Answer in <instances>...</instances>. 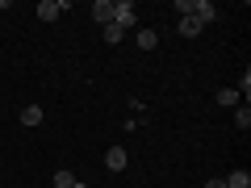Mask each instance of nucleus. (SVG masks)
Returning a JSON list of instances; mask_svg holds the SVG:
<instances>
[{
  "instance_id": "obj_1",
  "label": "nucleus",
  "mask_w": 251,
  "mask_h": 188,
  "mask_svg": "<svg viewBox=\"0 0 251 188\" xmlns=\"http://www.w3.org/2000/svg\"><path fill=\"white\" fill-rule=\"evenodd\" d=\"M113 21L122 29H130L134 25V4H130V0H113Z\"/></svg>"
},
{
  "instance_id": "obj_7",
  "label": "nucleus",
  "mask_w": 251,
  "mask_h": 188,
  "mask_svg": "<svg viewBox=\"0 0 251 188\" xmlns=\"http://www.w3.org/2000/svg\"><path fill=\"white\" fill-rule=\"evenodd\" d=\"M54 188H88V184H80L72 171H54Z\"/></svg>"
},
{
  "instance_id": "obj_14",
  "label": "nucleus",
  "mask_w": 251,
  "mask_h": 188,
  "mask_svg": "<svg viewBox=\"0 0 251 188\" xmlns=\"http://www.w3.org/2000/svg\"><path fill=\"white\" fill-rule=\"evenodd\" d=\"M234 92H243V96L251 92V71H243V80H239V88H234Z\"/></svg>"
},
{
  "instance_id": "obj_8",
  "label": "nucleus",
  "mask_w": 251,
  "mask_h": 188,
  "mask_svg": "<svg viewBox=\"0 0 251 188\" xmlns=\"http://www.w3.org/2000/svg\"><path fill=\"white\" fill-rule=\"evenodd\" d=\"M100 34H105V42L113 46V42H122V38H126V29L117 25V21H109V25H100Z\"/></svg>"
},
{
  "instance_id": "obj_13",
  "label": "nucleus",
  "mask_w": 251,
  "mask_h": 188,
  "mask_svg": "<svg viewBox=\"0 0 251 188\" xmlns=\"http://www.w3.org/2000/svg\"><path fill=\"white\" fill-rule=\"evenodd\" d=\"M218 105L234 109V105H239V92H234V88H222V92H218Z\"/></svg>"
},
{
  "instance_id": "obj_12",
  "label": "nucleus",
  "mask_w": 251,
  "mask_h": 188,
  "mask_svg": "<svg viewBox=\"0 0 251 188\" xmlns=\"http://www.w3.org/2000/svg\"><path fill=\"white\" fill-rule=\"evenodd\" d=\"M234 125L239 130H251V109L247 105H234Z\"/></svg>"
},
{
  "instance_id": "obj_3",
  "label": "nucleus",
  "mask_w": 251,
  "mask_h": 188,
  "mask_svg": "<svg viewBox=\"0 0 251 188\" xmlns=\"http://www.w3.org/2000/svg\"><path fill=\"white\" fill-rule=\"evenodd\" d=\"M188 17H197L201 25H205V21H214V17H218V9L209 4V0H193V13H188Z\"/></svg>"
},
{
  "instance_id": "obj_10",
  "label": "nucleus",
  "mask_w": 251,
  "mask_h": 188,
  "mask_svg": "<svg viewBox=\"0 0 251 188\" xmlns=\"http://www.w3.org/2000/svg\"><path fill=\"white\" fill-rule=\"evenodd\" d=\"M180 34H184V38H197L201 34V21L197 17H180Z\"/></svg>"
},
{
  "instance_id": "obj_5",
  "label": "nucleus",
  "mask_w": 251,
  "mask_h": 188,
  "mask_svg": "<svg viewBox=\"0 0 251 188\" xmlns=\"http://www.w3.org/2000/svg\"><path fill=\"white\" fill-rule=\"evenodd\" d=\"M222 184H226V188H251V171H243V167H239V171H230Z\"/></svg>"
},
{
  "instance_id": "obj_15",
  "label": "nucleus",
  "mask_w": 251,
  "mask_h": 188,
  "mask_svg": "<svg viewBox=\"0 0 251 188\" xmlns=\"http://www.w3.org/2000/svg\"><path fill=\"white\" fill-rule=\"evenodd\" d=\"M205 188H226V184H222V180H205Z\"/></svg>"
},
{
  "instance_id": "obj_9",
  "label": "nucleus",
  "mask_w": 251,
  "mask_h": 188,
  "mask_svg": "<svg viewBox=\"0 0 251 188\" xmlns=\"http://www.w3.org/2000/svg\"><path fill=\"white\" fill-rule=\"evenodd\" d=\"M42 121V105H25L21 109V125H38Z\"/></svg>"
},
{
  "instance_id": "obj_6",
  "label": "nucleus",
  "mask_w": 251,
  "mask_h": 188,
  "mask_svg": "<svg viewBox=\"0 0 251 188\" xmlns=\"http://www.w3.org/2000/svg\"><path fill=\"white\" fill-rule=\"evenodd\" d=\"M92 17H97L100 25H109V21H113V4H109V0H97V4H92Z\"/></svg>"
},
{
  "instance_id": "obj_4",
  "label": "nucleus",
  "mask_w": 251,
  "mask_h": 188,
  "mask_svg": "<svg viewBox=\"0 0 251 188\" xmlns=\"http://www.w3.org/2000/svg\"><path fill=\"white\" fill-rule=\"evenodd\" d=\"M105 167L109 171H122L126 167V151H122V146H109V151H105Z\"/></svg>"
},
{
  "instance_id": "obj_11",
  "label": "nucleus",
  "mask_w": 251,
  "mask_h": 188,
  "mask_svg": "<svg viewBox=\"0 0 251 188\" xmlns=\"http://www.w3.org/2000/svg\"><path fill=\"white\" fill-rule=\"evenodd\" d=\"M138 46H143V50H155V46H159V34H155V29H138Z\"/></svg>"
},
{
  "instance_id": "obj_2",
  "label": "nucleus",
  "mask_w": 251,
  "mask_h": 188,
  "mask_svg": "<svg viewBox=\"0 0 251 188\" xmlns=\"http://www.w3.org/2000/svg\"><path fill=\"white\" fill-rule=\"evenodd\" d=\"M63 13H67V0H42V4H38V17L42 21H59Z\"/></svg>"
}]
</instances>
